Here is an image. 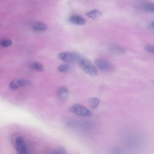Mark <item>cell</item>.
<instances>
[{
    "label": "cell",
    "instance_id": "cell-7",
    "mask_svg": "<svg viewBox=\"0 0 154 154\" xmlns=\"http://www.w3.org/2000/svg\"><path fill=\"white\" fill-rule=\"evenodd\" d=\"M69 91L68 89L64 87H60L58 90L57 95L58 98L61 100L64 101L67 99Z\"/></svg>",
    "mask_w": 154,
    "mask_h": 154
},
{
    "label": "cell",
    "instance_id": "cell-14",
    "mask_svg": "<svg viewBox=\"0 0 154 154\" xmlns=\"http://www.w3.org/2000/svg\"><path fill=\"white\" fill-rule=\"evenodd\" d=\"M71 70V67L69 65L66 64L61 65L57 68L58 71L62 73H67Z\"/></svg>",
    "mask_w": 154,
    "mask_h": 154
},
{
    "label": "cell",
    "instance_id": "cell-2",
    "mask_svg": "<svg viewBox=\"0 0 154 154\" xmlns=\"http://www.w3.org/2000/svg\"><path fill=\"white\" fill-rule=\"evenodd\" d=\"M69 110L73 114L80 116H88L92 114L90 111L83 106L79 104L72 106L70 107Z\"/></svg>",
    "mask_w": 154,
    "mask_h": 154
},
{
    "label": "cell",
    "instance_id": "cell-5",
    "mask_svg": "<svg viewBox=\"0 0 154 154\" xmlns=\"http://www.w3.org/2000/svg\"><path fill=\"white\" fill-rule=\"evenodd\" d=\"M15 148L16 151L20 154H26L27 149L25 142L21 137H18L15 140Z\"/></svg>",
    "mask_w": 154,
    "mask_h": 154
},
{
    "label": "cell",
    "instance_id": "cell-15",
    "mask_svg": "<svg viewBox=\"0 0 154 154\" xmlns=\"http://www.w3.org/2000/svg\"><path fill=\"white\" fill-rule=\"evenodd\" d=\"M100 102L99 98H91L89 101V105L91 108H95L98 105Z\"/></svg>",
    "mask_w": 154,
    "mask_h": 154
},
{
    "label": "cell",
    "instance_id": "cell-16",
    "mask_svg": "<svg viewBox=\"0 0 154 154\" xmlns=\"http://www.w3.org/2000/svg\"><path fill=\"white\" fill-rule=\"evenodd\" d=\"M53 153L55 154H66L67 152L64 147L60 146L55 148L53 150Z\"/></svg>",
    "mask_w": 154,
    "mask_h": 154
},
{
    "label": "cell",
    "instance_id": "cell-17",
    "mask_svg": "<svg viewBox=\"0 0 154 154\" xmlns=\"http://www.w3.org/2000/svg\"><path fill=\"white\" fill-rule=\"evenodd\" d=\"M12 41L10 40H4L0 43V45L4 47H8L11 46L12 44Z\"/></svg>",
    "mask_w": 154,
    "mask_h": 154
},
{
    "label": "cell",
    "instance_id": "cell-10",
    "mask_svg": "<svg viewBox=\"0 0 154 154\" xmlns=\"http://www.w3.org/2000/svg\"><path fill=\"white\" fill-rule=\"evenodd\" d=\"M102 14V13L100 11L97 9L93 10L86 14L87 16L93 20L98 19Z\"/></svg>",
    "mask_w": 154,
    "mask_h": 154
},
{
    "label": "cell",
    "instance_id": "cell-19",
    "mask_svg": "<svg viewBox=\"0 0 154 154\" xmlns=\"http://www.w3.org/2000/svg\"><path fill=\"white\" fill-rule=\"evenodd\" d=\"M149 27L152 29L154 28V22L153 21L150 22L148 25Z\"/></svg>",
    "mask_w": 154,
    "mask_h": 154
},
{
    "label": "cell",
    "instance_id": "cell-11",
    "mask_svg": "<svg viewBox=\"0 0 154 154\" xmlns=\"http://www.w3.org/2000/svg\"><path fill=\"white\" fill-rule=\"evenodd\" d=\"M30 67L32 69L37 71L43 72L44 71L43 65L40 62H33L30 64Z\"/></svg>",
    "mask_w": 154,
    "mask_h": 154
},
{
    "label": "cell",
    "instance_id": "cell-13",
    "mask_svg": "<svg viewBox=\"0 0 154 154\" xmlns=\"http://www.w3.org/2000/svg\"><path fill=\"white\" fill-rule=\"evenodd\" d=\"M142 8L145 11L150 12H154V5L151 3H143L141 5Z\"/></svg>",
    "mask_w": 154,
    "mask_h": 154
},
{
    "label": "cell",
    "instance_id": "cell-9",
    "mask_svg": "<svg viewBox=\"0 0 154 154\" xmlns=\"http://www.w3.org/2000/svg\"><path fill=\"white\" fill-rule=\"evenodd\" d=\"M110 50L112 53L117 55L124 54L126 52L124 48L118 45H113L111 46L110 48Z\"/></svg>",
    "mask_w": 154,
    "mask_h": 154
},
{
    "label": "cell",
    "instance_id": "cell-3",
    "mask_svg": "<svg viewBox=\"0 0 154 154\" xmlns=\"http://www.w3.org/2000/svg\"><path fill=\"white\" fill-rule=\"evenodd\" d=\"M80 55L69 52H64L59 53L58 58L66 62H77Z\"/></svg>",
    "mask_w": 154,
    "mask_h": 154
},
{
    "label": "cell",
    "instance_id": "cell-4",
    "mask_svg": "<svg viewBox=\"0 0 154 154\" xmlns=\"http://www.w3.org/2000/svg\"><path fill=\"white\" fill-rule=\"evenodd\" d=\"M96 66L100 70L106 72H111L114 69L113 65L110 62L103 59H98L95 60Z\"/></svg>",
    "mask_w": 154,
    "mask_h": 154
},
{
    "label": "cell",
    "instance_id": "cell-8",
    "mask_svg": "<svg viewBox=\"0 0 154 154\" xmlns=\"http://www.w3.org/2000/svg\"><path fill=\"white\" fill-rule=\"evenodd\" d=\"M70 22L72 24L79 26H82L86 24L87 21L80 16L74 15L71 17Z\"/></svg>",
    "mask_w": 154,
    "mask_h": 154
},
{
    "label": "cell",
    "instance_id": "cell-6",
    "mask_svg": "<svg viewBox=\"0 0 154 154\" xmlns=\"http://www.w3.org/2000/svg\"><path fill=\"white\" fill-rule=\"evenodd\" d=\"M30 83V81L26 79H16L11 81L9 87L12 90H16L20 87L28 86Z\"/></svg>",
    "mask_w": 154,
    "mask_h": 154
},
{
    "label": "cell",
    "instance_id": "cell-18",
    "mask_svg": "<svg viewBox=\"0 0 154 154\" xmlns=\"http://www.w3.org/2000/svg\"><path fill=\"white\" fill-rule=\"evenodd\" d=\"M145 50L147 52L153 54L154 47L152 45H148L146 46L145 47Z\"/></svg>",
    "mask_w": 154,
    "mask_h": 154
},
{
    "label": "cell",
    "instance_id": "cell-12",
    "mask_svg": "<svg viewBox=\"0 0 154 154\" xmlns=\"http://www.w3.org/2000/svg\"><path fill=\"white\" fill-rule=\"evenodd\" d=\"M48 27L45 24L42 23H38L34 25L33 29L36 32H40L46 30H47Z\"/></svg>",
    "mask_w": 154,
    "mask_h": 154
},
{
    "label": "cell",
    "instance_id": "cell-1",
    "mask_svg": "<svg viewBox=\"0 0 154 154\" xmlns=\"http://www.w3.org/2000/svg\"><path fill=\"white\" fill-rule=\"evenodd\" d=\"M77 62L79 64L82 70L85 73L92 77L97 75L98 72L96 68L86 58L80 56Z\"/></svg>",
    "mask_w": 154,
    "mask_h": 154
}]
</instances>
